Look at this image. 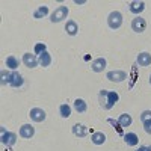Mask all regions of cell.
<instances>
[{
	"label": "cell",
	"mask_w": 151,
	"mask_h": 151,
	"mask_svg": "<svg viewBox=\"0 0 151 151\" xmlns=\"http://www.w3.org/2000/svg\"><path fill=\"white\" fill-rule=\"evenodd\" d=\"M98 100H100V104H101L103 109L109 110L115 106V103H118L119 95L116 91H107V89H101L98 94Z\"/></svg>",
	"instance_id": "cell-1"
},
{
	"label": "cell",
	"mask_w": 151,
	"mask_h": 151,
	"mask_svg": "<svg viewBox=\"0 0 151 151\" xmlns=\"http://www.w3.org/2000/svg\"><path fill=\"white\" fill-rule=\"evenodd\" d=\"M107 26L112 30H116L122 26V14L119 11H112L107 15Z\"/></svg>",
	"instance_id": "cell-2"
},
{
	"label": "cell",
	"mask_w": 151,
	"mask_h": 151,
	"mask_svg": "<svg viewBox=\"0 0 151 151\" xmlns=\"http://www.w3.org/2000/svg\"><path fill=\"white\" fill-rule=\"evenodd\" d=\"M70 14V9L68 6H58L55 11H53V14L50 15V21L52 23H60V21H64Z\"/></svg>",
	"instance_id": "cell-3"
},
{
	"label": "cell",
	"mask_w": 151,
	"mask_h": 151,
	"mask_svg": "<svg viewBox=\"0 0 151 151\" xmlns=\"http://www.w3.org/2000/svg\"><path fill=\"white\" fill-rule=\"evenodd\" d=\"M0 141H2L3 145H6L8 148L12 147V145H15L17 142V134L14 132H6L5 127L0 129Z\"/></svg>",
	"instance_id": "cell-4"
},
{
	"label": "cell",
	"mask_w": 151,
	"mask_h": 151,
	"mask_svg": "<svg viewBox=\"0 0 151 151\" xmlns=\"http://www.w3.org/2000/svg\"><path fill=\"white\" fill-rule=\"evenodd\" d=\"M106 79L113 82V83H121L127 79V73L122 71V70H115V71H107L106 74Z\"/></svg>",
	"instance_id": "cell-5"
},
{
	"label": "cell",
	"mask_w": 151,
	"mask_h": 151,
	"mask_svg": "<svg viewBox=\"0 0 151 151\" xmlns=\"http://www.w3.org/2000/svg\"><path fill=\"white\" fill-rule=\"evenodd\" d=\"M29 116H30V119L35 121V122H42V121H45V118H47V113H45V110L41 109V107H33V109H30V112H29Z\"/></svg>",
	"instance_id": "cell-6"
},
{
	"label": "cell",
	"mask_w": 151,
	"mask_h": 151,
	"mask_svg": "<svg viewBox=\"0 0 151 151\" xmlns=\"http://www.w3.org/2000/svg\"><path fill=\"white\" fill-rule=\"evenodd\" d=\"M145 29H147V21H145V18H142V17H139V15H137L136 18H133V21H132V30H133V32L142 33Z\"/></svg>",
	"instance_id": "cell-7"
},
{
	"label": "cell",
	"mask_w": 151,
	"mask_h": 151,
	"mask_svg": "<svg viewBox=\"0 0 151 151\" xmlns=\"http://www.w3.org/2000/svg\"><path fill=\"white\" fill-rule=\"evenodd\" d=\"M106 65H107V62L104 58H97L91 62V70L94 73H103L106 70Z\"/></svg>",
	"instance_id": "cell-8"
},
{
	"label": "cell",
	"mask_w": 151,
	"mask_h": 151,
	"mask_svg": "<svg viewBox=\"0 0 151 151\" xmlns=\"http://www.w3.org/2000/svg\"><path fill=\"white\" fill-rule=\"evenodd\" d=\"M23 64L26 65L27 68H36L38 65H40V62H38V58H36V55L24 53V55H23Z\"/></svg>",
	"instance_id": "cell-9"
},
{
	"label": "cell",
	"mask_w": 151,
	"mask_h": 151,
	"mask_svg": "<svg viewBox=\"0 0 151 151\" xmlns=\"http://www.w3.org/2000/svg\"><path fill=\"white\" fill-rule=\"evenodd\" d=\"M18 134H20V137H23V139H30V137L35 134L33 125H30V124H23L21 127H20Z\"/></svg>",
	"instance_id": "cell-10"
},
{
	"label": "cell",
	"mask_w": 151,
	"mask_h": 151,
	"mask_svg": "<svg viewBox=\"0 0 151 151\" xmlns=\"http://www.w3.org/2000/svg\"><path fill=\"white\" fill-rule=\"evenodd\" d=\"M136 62H137L139 67H150L151 65V55L148 52H142V53L137 55Z\"/></svg>",
	"instance_id": "cell-11"
},
{
	"label": "cell",
	"mask_w": 151,
	"mask_h": 151,
	"mask_svg": "<svg viewBox=\"0 0 151 151\" xmlns=\"http://www.w3.org/2000/svg\"><path fill=\"white\" fill-rule=\"evenodd\" d=\"M71 132H73L74 136H77V137H85L88 134V127L83 125V124H74Z\"/></svg>",
	"instance_id": "cell-12"
},
{
	"label": "cell",
	"mask_w": 151,
	"mask_h": 151,
	"mask_svg": "<svg viewBox=\"0 0 151 151\" xmlns=\"http://www.w3.org/2000/svg\"><path fill=\"white\" fill-rule=\"evenodd\" d=\"M23 83H24L23 76H21L18 71H12V77H11L9 86H12V88H20V86H23Z\"/></svg>",
	"instance_id": "cell-13"
},
{
	"label": "cell",
	"mask_w": 151,
	"mask_h": 151,
	"mask_svg": "<svg viewBox=\"0 0 151 151\" xmlns=\"http://www.w3.org/2000/svg\"><path fill=\"white\" fill-rule=\"evenodd\" d=\"M129 9H130L132 14H134V15H139L141 12L145 9V3H144V2H139V0H136V2H132V3H130Z\"/></svg>",
	"instance_id": "cell-14"
},
{
	"label": "cell",
	"mask_w": 151,
	"mask_h": 151,
	"mask_svg": "<svg viewBox=\"0 0 151 151\" xmlns=\"http://www.w3.org/2000/svg\"><path fill=\"white\" fill-rule=\"evenodd\" d=\"M65 32L71 36H76L79 33V26H77V23H76L74 20H68L67 24H65Z\"/></svg>",
	"instance_id": "cell-15"
},
{
	"label": "cell",
	"mask_w": 151,
	"mask_h": 151,
	"mask_svg": "<svg viewBox=\"0 0 151 151\" xmlns=\"http://www.w3.org/2000/svg\"><path fill=\"white\" fill-rule=\"evenodd\" d=\"M91 141L94 145H103L106 142V134L103 132H94L91 134Z\"/></svg>",
	"instance_id": "cell-16"
},
{
	"label": "cell",
	"mask_w": 151,
	"mask_h": 151,
	"mask_svg": "<svg viewBox=\"0 0 151 151\" xmlns=\"http://www.w3.org/2000/svg\"><path fill=\"white\" fill-rule=\"evenodd\" d=\"M38 62H40V65L44 67V68L50 67V64H52V55H50L48 52L41 53L40 56H38Z\"/></svg>",
	"instance_id": "cell-17"
},
{
	"label": "cell",
	"mask_w": 151,
	"mask_h": 151,
	"mask_svg": "<svg viewBox=\"0 0 151 151\" xmlns=\"http://www.w3.org/2000/svg\"><path fill=\"white\" fill-rule=\"evenodd\" d=\"M124 142L129 147H136L139 144V137H137L136 133H127V134H124Z\"/></svg>",
	"instance_id": "cell-18"
},
{
	"label": "cell",
	"mask_w": 151,
	"mask_h": 151,
	"mask_svg": "<svg viewBox=\"0 0 151 151\" xmlns=\"http://www.w3.org/2000/svg\"><path fill=\"white\" fill-rule=\"evenodd\" d=\"M116 121L119 122V125H121V127H130V125H132V122H133V119H132V115H129V113H121V115H119V118H118Z\"/></svg>",
	"instance_id": "cell-19"
},
{
	"label": "cell",
	"mask_w": 151,
	"mask_h": 151,
	"mask_svg": "<svg viewBox=\"0 0 151 151\" xmlns=\"http://www.w3.org/2000/svg\"><path fill=\"white\" fill-rule=\"evenodd\" d=\"M5 65H6V68H9V70H12V71H15V70L18 68V65H20V62H18V59H17L15 56L11 55V56L6 58Z\"/></svg>",
	"instance_id": "cell-20"
},
{
	"label": "cell",
	"mask_w": 151,
	"mask_h": 151,
	"mask_svg": "<svg viewBox=\"0 0 151 151\" xmlns=\"http://www.w3.org/2000/svg\"><path fill=\"white\" fill-rule=\"evenodd\" d=\"M74 109L77 110L79 113H83V112H86L88 104H86V101H85L83 98H76L74 100Z\"/></svg>",
	"instance_id": "cell-21"
},
{
	"label": "cell",
	"mask_w": 151,
	"mask_h": 151,
	"mask_svg": "<svg viewBox=\"0 0 151 151\" xmlns=\"http://www.w3.org/2000/svg\"><path fill=\"white\" fill-rule=\"evenodd\" d=\"M0 83H2V86H6L11 83V77H12V71H8V70H2V73H0Z\"/></svg>",
	"instance_id": "cell-22"
},
{
	"label": "cell",
	"mask_w": 151,
	"mask_h": 151,
	"mask_svg": "<svg viewBox=\"0 0 151 151\" xmlns=\"http://www.w3.org/2000/svg\"><path fill=\"white\" fill-rule=\"evenodd\" d=\"M47 14H48V6H40V8L33 12V18L40 20V18H44Z\"/></svg>",
	"instance_id": "cell-23"
},
{
	"label": "cell",
	"mask_w": 151,
	"mask_h": 151,
	"mask_svg": "<svg viewBox=\"0 0 151 151\" xmlns=\"http://www.w3.org/2000/svg\"><path fill=\"white\" fill-rule=\"evenodd\" d=\"M59 115H60L62 118H70V116H71V107H70L67 103L60 104V106H59Z\"/></svg>",
	"instance_id": "cell-24"
},
{
	"label": "cell",
	"mask_w": 151,
	"mask_h": 151,
	"mask_svg": "<svg viewBox=\"0 0 151 151\" xmlns=\"http://www.w3.org/2000/svg\"><path fill=\"white\" fill-rule=\"evenodd\" d=\"M33 52H35V55L40 56L41 53L47 52V45H45L44 42H36V44H35V47H33Z\"/></svg>",
	"instance_id": "cell-25"
},
{
	"label": "cell",
	"mask_w": 151,
	"mask_h": 151,
	"mask_svg": "<svg viewBox=\"0 0 151 151\" xmlns=\"http://www.w3.org/2000/svg\"><path fill=\"white\" fill-rule=\"evenodd\" d=\"M107 122H110V124L113 125V127H116L118 133H121V134H122V127H121V125H119V122H118V121H115V119H112V118H109V119H107Z\"/></svg>",
	"instance_id": "cell-26"
},
{
	"label": "cell",
	"mask_w": 151,
	"mask_h": 151,
	"mask_svg": "<svg viewBox=\"0 0 151 151\" xmlns=\"http://www.w3.org/2000/svg\"><path fill=\"white\" fill-rule=\"evenodd\" d=\"M147 119H151V110H144L142 115H141V121H147Z\"/></svg>",
	"instance_id": "cell-27"
},
{
	"label": "cell",
	"mask_w": 151,
	"mask_h": 151,
	"mask_svg": "<svg viewBox=\"0 0 151 151\" xmlns=\"http://www.w3.org/2000/svg\"><path fill=\"white\" fill-rule=\"evenodd\" d=\"M142 124H144V130H145L148 134H151V119H147V121H144Z\"/></svg>",
	"instance_id": "cell-28"
},
{
	"label": "cell",
	"mask_w": 151,
	"mask_h": 151,
	"mask_svg": "<svg viewBox=\"0 0 151 151\" xmlns=\"http://www.w3.org/2000/svg\"><path fill=\"white\" fill-rule=\"evenodd\" d=\"M136 151H151V145H142V147H139Z\"/></svg>",
	"instance_id": "cell-29"
},
{
	"label": "cell",
	"mask_w": 151,
	"mask_h": 151,
	"mask_svg": "<svg viewBox=\"0 0 151 151\" xmlns=\"http://www.w3.org/2000/svg\"><path fill=\"white\" fill-rule=\"evenodd\" d=\"M85 2H83V0H76V5H83Z\"/></svg>",
	"instance_id": "cell-30"
},
{
	"label": "cell",
	"mask_w": 151,
	"mask_h": 151,
	"mask_svg": "<svg viewBox=\"0 0 151 151\" xmlns=\"http://www.w3.org/2000/svg\"><path fill=\"white\" fill-rule=\"evenodd\" d=\"M150 85H151V74H150Z\"/></svg>",
	"instance_id": "cell-31"
}]
</instances>
